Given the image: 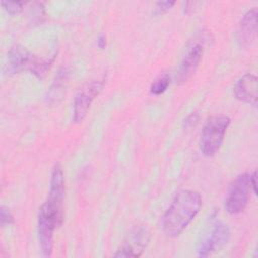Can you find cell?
Returning <instances> with one entry per match:
<instances>
[{
	"instance_id": "5",
	"label": "cell",
	"mask_w": 258,
	"mask_h": 258,
	"mask_svg": "<svg viewBox=\"0 0 258 258\" xmlns=\"http://www.w3.org/2000/svg\"><path fill=\"white\" fill-rule=\"evenodd\" d=\"M205 49V37L200 34L190 40L184 50L183 56L176 71V83H185L198 69Z\"/></svg>"
},
{
	"instance_id": "14",
	"label": "cell",
	"mask_w": 258,
	"mask_h": 258,
	"mask_svg": "<svg viewBox=\"0 0 258 258\" xmlns=\"http://www.w3.org/2000/svg\"><path fill=\"white\" fill-rule=\"evenodd\" d=\"M3 8L10 14H17L22 11L24 2L22 1H3L1 2Z\"/></svg>"
},
{
	"instance_id": "6",
	"label": "cell",
	"mask_w": 258,
	"mask_h": 258,
	"mask_svg": "<svg viewBox=\"0 0 258 258\" xmlns=\"http://www.w3.org/2000/svg\"><path fill=\"white\" fill-rule=\"evenodd\" d=\"M105 85V79L93 80L84 85L74 99V121L82 122L91 107L93 101L99 96Z\"/></svg>"
},
{
	"instance_id": "17",
	"label": "cell",
	"mask_w": 258,
	"mask_h": 258,
	"mask_svg": "<svg viewBox=\"0 0 258 258\" xmlns=\"http://www.w3.org/2000/svg\"><path fill=\"white\" fill-rule=\"evenodd\" d=\"M199 121V115L197 113H191L189 116H187L186 119H184V127L189 128L195 126Z\"/></svg>"
},
{
	"instance_id": "16",
	"label": "cell",
	"mask_w": 258,
	"mask_h": 258,
	"mask_svg": "<svg viewBox=\"0 0 258 258\" xmlns=\"http://www.w3.org/2000/svg\"><path fill=\"white\" fill-rule=\"evenodd\" d=\"M13 216L10 213V211L5 207V206H1L0 208V222H1V226L4 227L6 225H10L13 223Z\"/></svg>"
},
{
	"instance_id": "13",
	"label": "cell",
	"mask_w": 258,
	"mask_h": 258,
	"mask_svg": "<svg viewBox=\"0 0 258 258\" xmlns=\"http://www.w3.org/2000/svg\"><path fill=\"white\" fill-rule=\"evenodd\" d=\"M170 84V77L167 74L159 76L150 86V93L153 95H160L166 91Z\"/></svg>"
},
{
	"instance_id": "15",
	"label": "cell",
	"mask_w": 258,
	"mask_h": 258,
	"mask_svg": "<svg viewBox=\"0 0 258 258\" xmlns=\"http://www.w3.org/2000/svg\"><path fill=\"white\" fill-rule=\"evenodd\" d=\"M174 4H175V1H158L155 3L153 13L156 15L162 14V13L168 11Z\"/></svg>"
},
{
	"instance_id": "7",
	"label": "cell",
	"mask_w": 258,
	"mask_h": 258,
	"mask_svg": "<svg viewBox=\"0 0 258 258\" xmlns=\"http://www.w3.org/2000/svg\"><path fill=\"white\" fill-rule=\"evenodd\" d=\"M230 239L229 227L224 223H217L213 226L209 234L199 242L197 254L200 257H207L215 252L220 251L227 245Z\"/></svg>"
},
{
	"instance_id": "19",
	"label": "cell",
	"mask_w": 258,
	"mask_h": 258,
	"mask_svg": "<svg viewBox=\"0 0 258 258\" xmlns=\"http://www.w3.org/2000/svg\"><path fill=\"white\" fill-rule=\"evenodd\" d=\"M251 178V185H252V190L254 194H256V171L253 172V174H250Z\"/></svg>"
},
{
	"instance_id": "8",
	"label": "cell",
	"mask_w": 258,
	"mask_h": 258,
	"mask_svg": "<svg viewBox=\"0 0 258 258\" xmlns=\"http://www.w3.org/2000/svg\"><path fill=\"white\" fill-rule=\"evenodd\" d=\"M150 239L149 231L146 227L135 226L128 233L122 246L114 254L115 257H139L146 248Z\"/></svg>"
},
{
	"instance_id": "4",
	"label": "cell",
	"mask_w": 258,
	"mask_h": 258,
	"mask_svg": "<svg viewBox=\"0 0 258 258\" xmlns=\"http://www.w3.org/2000/svg\"><path fill=\"white\" fill-rule=\"evenodd\" d=\"M252 185L249 173L238 175L229 185L226 198L225 209L231 215H237L245 210L251 197Z\"/></svg>"
},
{
	"instance_id": "11",
	"label": "cell",
	"mask_w": 258,
	"mask_h": 258,
	"mask_svg": "<svg viewBox=\"0 0 258 258\" xmlns=\"http://www.w3.org/2000/svg\"><path fill=\"white\" fill-rule=\"evenodd\" d=\"M33 57L30 52L22 45H13L8 52V62L6 67V72L9 75H14L25 68L31 69L33 64Z\"/></svg>"
},
{
	"instance_id": "9",
	"label": "cell",
	"mask_w": 258,
	"mask_h": 258,
	"mask_svg": "<svg viewBox=\"0 0 258 258\" xmlns=\"http://www.w3.org/2000/svg\"><path fill=\"white\" fill-rule=\"evenodd\" d=\"M257 33V9L247 11L240 21L236 33L237 43L240 47H248L256 38Z\"/></svg>"
},
{
	"instance_id": "1",
	"label": "cell",
	"mask_w": 258,
	"mask_h": 258,
	"mask_svg": "<svg viewBox=\"0 0 258 258\" xmlns=\"http://www.w3.org/2000/svg\"><path fill=\"white\" fill-rule=\"evenodd\" d=\"M64 200V176L61 166L54 165L49 182L46 201L40 207L37 218V232L41 252L50 256L53 248L54 231L62 224Z\"/></svg>"
},
{
	"instance_id": "2",
	"label": "cell",
	"mask_w": 258,
	"mask_h": 258,
	"mask_svg": "<svg viewBox=\"0 0 258 258\" xmlns=\"http://www.w3.org/2000/svg\"><path fill=\"white\" fill-rule=\"evenodd\" d=\"M202 208L201 195L191 189L178 191L162 217V229L167 237L175 238L196 218Z\"/></svg>"
},
{
	"instance_id": "18",
	"label": "cell",
	"mask_w": 258,
	"mask_h": 258,
	"mask_svg": "<svg viewBox=\"0 0 258 258\" xmlns=\"http://www.w3.org/2000/svg\"><path fill=\"white\" fill-rule=\"evenodd\" d=\"M97 45L100 49H103L106 46V36L104 33H101L97 39Z\"/></svg>"
},
{
	"instance_id": "10",
	"label": "cell",
	"mask_w": 258,
	"mask_h": 258,
	"mask_svg": "<svg viewBox=\"0 0 258 258\" xmlns=\"http://www.w3.org/2000/svg\"><path fill=\"white\" fill-rule=\"evenodd\" d=\"M257 77L249 73L238 80L234 87V94L241 102L255 106L257 103Z\"/></svg>"
},
{
	"instance_id": "3",
	"label": "cell",
	"mask_w": 258,
	"mask_h": 258,
	"mask_svg": "<svg viewBox=\"0 0 258 258\" xmlns=\"http://www.w3.org/2000/svg\"><path fill=\"white\" fill-rule=\"evenodd\" d=\"M231 123L229 117L217 115L208 119L201 133L200 149L205 156H213L220 149L226 131Z\"/></svg>"
},
{
	"instance_id": "12",
	"label": "cell",
	"mask_w": 258,
	"mask_h": 258,
	"mask_svg": "<svg viewBox=\"0 0 258 258\" xmlns=\"http://www.w3.org/2000/svg\"><path fill=\"white\" fill-rule=\"evenodd\" d=\"M68 80V72L67 70H62L58 73V75L56 76L51 88H50V91H49V97H47L50 101L53 100V102H56L57 103V99L58 98H61L63 92H64V84Z\"/></svg>"
}]
</instances>
